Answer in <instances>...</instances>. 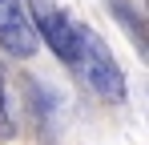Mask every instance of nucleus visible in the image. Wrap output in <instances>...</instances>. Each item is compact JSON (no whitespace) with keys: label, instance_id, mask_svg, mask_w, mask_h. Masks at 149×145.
I'll return each mask as SVG.
<instances>
[{"label":"nucleus","instance_id":"obj_4","mask_svg":"<svg viewBox=\"0 0 149 145\" xmlns=\"http://www.w3.org/2000/svg\"><path fill=\"white\" fill-rule=\"evenodd\" d=\"M12 137V117H8V97H4V77H0V141Z\"/></svg>","mask_w":149,"mask_h":145},{"label":"nucleus","instance_id":"obj_3","mask_svg":"<svg viewBox=\"0 0 149 145\" xmlns=\"http://www.w3.org/2000/svg\"><path fill=\"white\" fill-rule=\"evenodd\" d=\"M0 48L20 56V61H28L40 48L36 32H32V20H28L20 0H0Z\"/></svg>","mask_w":149,"mask_h":145},{"label":"nucleus","instance_id":"obj_2","mask_svg":"<svg viewBox=\"0 0 149 145\" xmlns=\"http://www.w3.org/2000/svg\"><path fill=\"white\" fill-rule=\"evenodd\" d=\"M28 20H32V32H36V40H45L52 48V56L56 61H65V65H73V48H77V20L61 8V4H52V0H28L24 4Z\"/></svg>","mask_w":149,"mask_h":145},{"label":"nucleus","instance_id":"obj_1","mask_svg":"<svg viewBox=\"0 0 149 145\" xmlns=\"http://www.w3.org/2000/svg\"><path fill=\"white\" fill-rule=\"evenodd\" d=\"M69 69L109 105H121L125 101V72L117 65V56L109 52V45L101 40L93 28L77 24V48H73V65Z\"/></svg>","mask_w":149,"mask_h":145}]
</instances>
